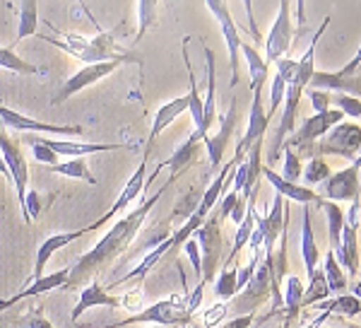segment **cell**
Wrapping results in <instances>:
<instances>
[{"instance_id":"8d00e7d4","label":"cell","mask_w":361,"mask_h":328,"mask_svg":"<svg viewBox=\"0 0 361 328\" xmlns=\"http://www.w3.org/2000/svg\"><path fill=\"white\" fill-rule=\"evenodd\" d=\"M320 312H328L330 316H333V314L359 316L361 314V300H357L354 295H340L337 300H330V302L320 304Z\"/></svg>"},{"instance_id":"5b68a950","label":"cell","mask_w":361,"mask_h":328,"mask_svg":"<svg viewBox=\"0 0 361 328\" xmlns=\"http://www.w3.org/2000/svg\"><path fill=\"white\" fill-rule=\"evenodd\" d=\"M193 239L200 246V256H202V278L200 283L207 285L214 280L217 275V268L224 263V237H222V220L219 215H209V218L202 222V227L193 234Z\"/></svg>"},{"instance_id":"d6986e66","label":"cell","mask_w":361,"mask_h":328,"mask_svg":"<svg viewBox=\"0 0 361 328\" xmlns=\"http://www.w3.org/2000/svg\"><path fill=\"white\" fill-rule=\"evenodd\" d=\"M94 307L121 309V307H126V300H123V297L111 295V292H109L106 287L99 283V280H92V283L85 285L82 292H80V300H78V304H75V309H73V314H70V319L78 321L85 312H90V309H94Z\"/></svg>"},{"instance_id":"ee69618b","label":"cell","mask_w":361,"mask_h":328,"mask_svg":"<svg viewBox=\"0 0 361 328\" xmlns=\"http://www.w3.org/2000/svg\"><path fill=\"white\" fill-rule=\"evenodd\" d=\"M183 251H185V256H188V261L193 263V271L197 275V283H200V278H202V256H200V246H197V242L193 237L188 239V242L183 244Z\"/></svg>"},{"instance_id":"f5cc1de1","label":"cell","mask_w":361,"mask_h":328,"mask_svg":"<svg viewBox=\"0 0 361 328\" xmlns=\"http://www.w3.org/2000/svg\"><path fill=\"white\" fill-rule=\"evenodd\" d=\"M352 328H361V326H352Z\"/></svg>"},{"instance_id":"11a10c76","label":"cell","mask_w":361,"mask_h":328,"mask_svg":"<svg viewBox=\"0 0 361 328\" xmlns=\"http://www.w3.org/2000/svg\"><path fill=\"white\" fill-rule=\"evenodd\" d=\"M183 328H190V326H183Z\"/></svg>"},{"instance_id":"52a82bcc","label":"cell","mask_w":361,"mask_h":328,"mask_svg":"<svg viewBox=\"0 0 361 328\" xmlns=\"http://www.w3.org/2000/svg\"><path fill=\"white\" fill-rule=\"evenodd\" d=\"M361 152V126L359 123L342 121L316 145V157L340 155L352 162Z\"/></svg>"},{"instance_id":"7c38bea8","label":"cell","mask_w":361,"mask_h":328,"mask_svg":"<svg viewBox=\"0 0 361 328\" xmlns=\"http://www.w3.org/2000/svg\"><path fill=\"white\" fill-rule=\"evenodd\" d=\"M0 157H3L5 167L10 172V181H13L15 191H17V203H20V210L25 208V198H27V186H29V164L25 160V152H22V145L17 143L15 138L5 136L0 131Z\"/></svg>"},{"instance_id":"816d5d0a","label":"cell","mask_w":361,"mask_h":328,"mask_svg":"<svg viewBox=\"0 0 361 328\" xmlns=\"http://www.w3.org/2000/svg\"><path fill=\"white\" fill-rule=\"evenodd\" d=\"M152 328H164V326H152ZM166 328H173V326H166Z\"/></svg>"},{"instance_id":"f35d334b","label":"cell","mask_w":361,"mask_h":328,"mask_svg":"<svg viewBox=\"0 0 361 328\" xmlns=\"http://www.w3.org/2000/svg\"><path fill=\"white\" fill-rule=\"evenodd\" d=\"M282 152H284V164H282V174H279V177L284 181H292V184H299L301 172H304V164H301L299 155H296L292 148H287V145L282 148Z\"/></svg>"},{"instance_id":"9a60e30c","label":"cell","mask_w":361,"mask_h":328,"mask_svg":"<svg viewBox=\"0 0 361 328\" xmlns=\"http://www.w3.org/2000/svg\"><path fill=\"white\" fill-rule=\"evenodd\" d=\"M202 140H205V138H202L197 131L190 133L188 140H185V143L180 145V148H178L176 152H173L171 157H166L164 162H159V164L154 167V172H152V174H147V179H145V191H147L149 186L154 184V179L159 177L161 169H169V172H171V179H178L180 174H183L185 169H188L190 164L195 162L197 152H200V148H202Z\"/></svg>"},{"instance_id":"bcb514c9","label":"cell","mask_w":361,"mask_h":328,"mask_svg":"<svg viewBox=\"0 0 361 328\" xmlns=\"http://www.w3.org/2000/svg\"><path fill=\"white\" fill-rule=\"evenodd\" d=\"M29 145H32L34 160H37L39 164H46V167H54V164H58V157L49 148H44V145H39V143H29Z\"/></svg>"},{"instance_id":"f6af8a7d","label":"cell","mask_w":361,"mask_h":328,"mask_svg":"<svg viewBox=\"0 0 361 328\" xmlns=\"http://www.w3.org/2000/svg\"><path fill=\"white\" fill-rule=\"evenodd\" d=\"M306 95L308 99H311V104H313V109H316V114H323V111H328V109H333L330 107V92H323V90H306Z\"/></svg>"},{"instance_id":"2e32d148","label":"cell","mask_w":361,"mask_h":328,"mask_svg":"<svg viewBox=\"0 0 361 328\" xmlns=\"http://www.w3.org/2000/svg\"><path fill=\"white\" fill-rule=\"evenodd\" d=\"M121 66H123V63L111 61V63H94V66L80 68L78 73L73 75V78L66 80V85L61 87V92H58V97L54 99V104L66 102V99L75 97L78 92H82V90H87V87H92V85H97L99 80L109 78V75L116 73V70H118Z\"/></svg>"},{"instance_id":"74e56055","label":"cell","mask_w":361,"mask_h":328,"mask_svg":"<svg viewBox=\"0 0 361 328\" xmlns=\"http://www.w3.org/2000/svg\"><path fill=\"white\" fill-rule=\"evenodd\" d=\"M330 167L328 162L323 160V157H311V160L306 162L304 172H301V181L306 184V189H311V186H320L325 179L330 177Z\"/></svg>"},{"instance_id":"83f0119b","label":"cell","mask_w":361,"mask_h":328,"mask_svg":"<svg viewBox=\"0 0 361 328\" xmlns=\"http://www.w3.org/2000/svg\"><path fill=\"white\" fill-rule=\"evenodd\" d=\"M301 261H304L306 275H311L318 268L320 261V249L313 237V222H311V205H304V225H301Z\"/></svg>"},{"instance_id":"f546056e","label":"cell","mask_w":361,"mask_h":328,"mask_svg":"<svg viewBox=\"0 0 361 328\" xmlns=\"http://www.w3.org/2000/svg\"><path fill=\"white\" fill-rule=\"evenodd\" d=\"M323 273H325V280H328L330 295H337V297L347 295V292H349V278H347L345 268H342L340 263H337L333 249H328V254H325Z\"/></svg>"},{"instance_id":"1f68e13d","label":"cell","mask_w":361,"mask_h":328,"mask_svg":"<svg viewBox=\"0 0 361 328\" xmlns=\"http://www.w3.org/2000/svg\"><path fill=\"white\" fill-rule=\"evenodd\" d=\"M49 172L54 174H61V177H68V179H78V181H85V184H97V177L92 174L90 164H87L85 157H75V160H68V162H58L54 167H49Z\"/></svg>"},{"instance_id":"8fae6325","label":"cell","mask_w":361,"mask_h":328,"mask_svg":"<svg viewBox=\"0 0 361 328\" xmlns=\"http://www.w3.org/2000/svg\"><path fill=\"white\" fill-rule=\"evenodd\" d=\"M294 41V27H292V5L282 3L277 10V17L272 22V29L265 39V63L272 66L279 58H287L289 49H292Z\"/></svg>"},{"instance_id":"d4e9b609","label":"cell","mask_w":361,"mask_h":328,"mask_svg":"<svg viewBox=\"0 0 361 328\" xmlns=\"http://www.w3.org/2000/svg\"><path fill=\"white\" fill-rule=\"evenodd\" d=\"M188 46H190V37H183L180 39V56H183V63H185V73H188V111L190 116H193V123H195V131L200 133L202 138H207L205 133V119H202V97L200 92H197V78H195V70H193V61H190V54H188Z\"/></svg>"},{"instance_id":"e575fe53","label":"cell","mask_w":361,"mask_h":328,"mask_svg":"<svg viewBox=\"0 0 361 328\" xmlns=\"http://www.w3.org/2000/svg\"><path fill=\"white\" fill-rule=\"evenodd\" d=\"M238 268H222L214 280V295L219 302H231L238 295Z\"/></svg>"},{"instance_id":"c3c4849f","label":"cell","mask_w":361,"mask_h":328,"mask_svg":"<svg viewBox=\"0 0 361 328\" xmlns=\"http://www.w3.org/2000/svg\"><path fill=\"white\" fill-rule=\"evenodd\" d=\"M253 321H255V314H241V316H236V319L226 321L222 328H250Z\"/></svg>"},{"instance_id":"f907efd6","label":"cell","mask_w":361,"mask_h":328,"mask_svg":"<svg viewBox=\"0 0 361 328\" xmlns=\"http://www.w3.org/2000/svg\"><path fill=\"white\" fill-rule=\"evenodd\" d=\"M349 295H354L357 300H361V280H357V283L352 285V290H349Z\"/></svg>"},{"instance_id":"4fadbf2b","label":"cell","mask_w":361,"mask_h":328,"mask_svg":"<svg viewBox=\"0 0 361 328\" xmlns=\"http://www.w3.org/2000/svg\"><path fill=\"white\" fill-rule=\"evenodd\" d=\"M323 191V201H333V203H354L359 201V191H361V169L357 167H345L340 172L330 174L328 179L320 184Z\"/></svg>"},{"instance_id":"4316f807","label":"cell","mask_w":361,"mask_h":328,"mask_svg":"<svg viewBox=\"0 0 361 328\" xmlns=\"http://www.w3.org/2000/svg\"><path fill=\"white\" fill-rule=\"evenodd\" d=\"M301 302H304V283L299 275H287L284 278V292H282V307H284V326L289 328L301 314Z\"/></svg>"},{"instance_id":"e0dca14e","label":"cell","mask_w":361,"mask_h":328,"mask_svg":"<svg viewBox=\"0 0 361 328\" xmlns=\"http://www.w3.org/2000/svg\"><path fill=\"white\" fill-rule=\"evenodd\" d=\"M236 123H238V104L234 99V102L229 104V111L219 119V131L214 133V136H207L202 140V145H205V150H207V157H209V167L212 169L222 167L224 150H226V145H229L231 136H234Z\"/></svg>"},{"instance_id":"ba28073f","label":"cell","mask_w":361,"mask_h":328,"mask_svg":"<svg viewBox=\"0 0 361 328\" xmlns=\"http://www.w3.org/2000/svg\"><path fill=\"white\" fill-rule=\"evenodd\" d=\"M147 162H149V157H147V155H142V162H140V167L135 169V172H133V177L128 179V184L123 186L121 196L116 198V203H114L111 208H109L106 213H104L97 222H92V225L82 227L80 232L87 234V232L102 230V227H104V225H109V222H111L118 213H126L128 205L135 203L137 198H142V193H145V179H147Z\"/></svg>"},{"instance_id":"30bf717a","label":"cell","mask_w":361,"mask_h":328,"mask_svg":"<svg viewBox=\"0 0 361 328\" xmlns=\"http://www.w3.org/2000/svg\"><path fill=\"white\" fill-rule=\"evenodd\" d=\"M0 121L8 128H13L17 133H25V136H37V133H44V136H68V138H78L85 133L82 126H54V123L46 121H37L29 119V116L20 114V111L3 107L0 104Z\"/></svg>"},{"instance_id":"7402d4cb","label":"cell","mask_w":361,"mask_h":328,"mask_svg":"<svg viewBox=\"0 0 361 328\" xmlns=\"http://www.w3.org/2000/svg\"><path fill=\"white\" fill-rule=\"evenodd\" d=\"M306 90H323V92H342V95H359L361 97V78L359 75H337V73H330V70H316L313 73L311 82H308Z\"/></svg>"},{"instance_id":"cb8c5ba5","label":"cell","mask_w":361,"mask_h":328,"mask_svg":"<svg viewBox=\"0 0 361 328\" xmlns=\"http://www.w3.org/2000/svg\"><path fill=\"white\" fill-rule=\"evenodd\" d=\"M80 237H82V232H80V230L78 232H61V234H51V237H46L44 244L39 246V251H37V259H34V271H32V275H29L25 287L37 283V280H42L44 278V268H46V263L51 261V256H54L58 249H66L68 244H73L75 239H80Z\"/></svg>"},{"instance_id":"d590c367","label":"cell","mask_w":361,"mask_h":328,"mask_svg":"<svg viewBox=\"0 0 361 328\" xmlns=\"http://www.w3.org/2000/svg\"><path fill=\"white\" fill-rule=\"evenodd\" d=\"M0 68L13 70V73H20V75H39L42 73L34 63H29V61H25V58L17 56L15 49H10V46H0Z\"/></svg>"},{"instance_id":"7dc6e473","label":"cell","mask_w":361,"mask_h":328,"mask_svg":"<svg viewBox=\"0 0 361 328\" xmlns=\"http://www.w3.org/2000/svg\"><path fill=\"white\" fill-rule=\"evenodd\" d=\"M359 68H361V46H359V51L352 56V61L345 63L340 70H337V75H345V78H349V75H357L359 73Z\"/></svg>"},{"instance_id":"8992f818","label":"cell","mask_w":361,"mask_h":328,"mask_svg":"<svg viewBox=\"0 0 361 328\" xmlns=\"http://www.w3.org/2000/svg\"><path fill=\"white\" fill-rule=\"evenodd\" d=\"M359 215L361 205L359 201L349 203V210L345 213V227H342L340 249L335 251V259L345 268L347 278H357L359 275Z\"/></svg>"},{"instance_id":"603a6c76","label":"cell","mask_w":361,"mask_h":328,"mask_svg":"<svg viewBox=\"0 0 361 328\" xmlns=\"http://www.w3.org/2000/svg\"><path fill=\"white\" fill-rule=\"evenodd\" d=\"M260 174H263V177L270 181L277 196H282L287 203L294 201V203H301V205H318V201H320V196H318L316 191L306 189V186H301V184H292V181H284L275 172V169L267 167V164H263V172H260Z\"/></svg>"},{"instance_id":"ffe728a7","label":"cell","mask_w":361,"mask_h":328,"mask_svg":"<svg viewBox=\"0 0 361 328\" xmlns=\"http://www.w3.org/2000/svg\"><path fill=\"white\" fill-rule=\"evenodd\" d=\"M188 95H180L176 99H171V102L161 104L159 109H157L154 119H152V128H149V136H147V145H145V155H152V148L157 143V138H159V133H164L169 126H171L173 121L178 119V116H183L185 111H188Z\"/></svg>"},{"instance_id":"44dd1931","label":"cell","mask_w":361,"mask_h":328,"mask_svg":"<svg viewBox=\"0 0 361 328\" xmlns=\"http://www.w3.org/2000/svg\"><path fill=\"white\" fill-rule=\"evenodd\" d=\"M68 278H70L68 268L44 275V278L37 280V283H32V285L22 287V290H17L13 297H8V300H0V312H5V309L15 307V304L22 302V300H29V297H39V295H46V292H54V290H58V287H63V290H66Z\"/></svg>"},{"instance_id":"484cf974","label":"cell","mask_w":361,"mask_h":328,"mask_svg":"<svg viewBox=\"0 0 361 328\" xmlns=\"http://www.w3.org/2000/svg\"><path fill=\"white\" fill-rule=\"evenodd\" d=\"M202 51H205V66H207V95L202 99V119H205V133L209 136V128L214 126V119H217V95H214V90H217V58H214V51L209 49V46H202Z\"/></svg>"},{"instance_id":"60d3db41","label":"cell","mask_w":361,"mask_h":328,"mask_svg":"<svg viewBox=\"0 0 361 328\" xmlns=\"http://www.w3.org/2000/svg\"><path fill=\"white\" fill-rule=\"evenodd\" d=\"M137 15H140V27L135 32V41H140L147 34V29L154 25L157 15H159V5L157 3H140L137 5Z\"/></svg>"},{"instance_id":"db71d44e","label":"cell","mask_w":361,"mask_h":328,"mask_svg":"<svg viewBox=\"0 0 361 328\" xmlns=\"http://www.w3.org/2000/svg\"><path fill=\"white\" fill-rule=\"evenodd\" d=\"M320 328H328V326H320Z\"/></svg>"},{"instance_id":"7bdbcfd3","label":"cell","mask_w":361,"mask_h":328,"mask_svg":"<svg viewBox=\"0 0 361 328\" xmlns=\"http://www.w3.org/2000/svg\"><path fill=\"white\" fill-rule=\"evenodd\" d=\"M229 314V302H217L202 314V328H214L219 321H224V316Z\"/></svg>"},{"instance_id":"7a4b0ae2","label":"cell","mask_w":361,"mask_h":328,"mask_svg":"<svg viewBox=\"0 0 361 328\" xmlns=\"http://www.w3.org/2000/svg\"><path fill=\"white\" fill-rule=\"evenodd\" d=\"M49 25V20H44ZM51 29L56 32V37H44L42 34V41L46 44L56 46V49L66 51L68 56L78 58V61H85L87 66H94V63H111V61H118V63H142V58L133 51L123 49L118 46L116 41L114 32H102L97 29V37L87 39V37H80V34H73V32H61L58 27L49 25Z\"/></svg>"},{"instance_id":"6da1fadb","label":"cell","mask_w":361,"mask_h":328,"mask_svg":"<svg viewBox=\"0 0 361 328\" xmlns=\"http://www.w3.org/2000/svg\"><path fill=\"white\" fill-rule=\"evenodd\" d=\"M176 184V179L169 177L166 184L159 186V191L154 193V196H149L147 201L140 203V208H135L133 213H128L126 218H121L116 225L104 234L99 242L92 246L90 251L80 259L75 266H70V278H68V285L66 290H75V287H82L85 283L90 285L92 280H97L99 273H104L109 266L121 259V254H126L128 249H130V244L137 239L140 230H142L145 220L149 218V213L154 210V205L159 203V198L164 196V193L171 189V186Z\"/></svg>"},{"instance_id":"f1b7e54d","label":"cell","mask_w":361,"mask_h":328,"mask_svg":"<svg viewBox=\"0 0 361 328\" xmlns=\"http://www.w3.org/2000/svg\"><path fill=\"white\" fill-rule=\"evenodd\" d=\"M241 54L248 63V75H250V92H263V85L270 80V66L265 63L263 54L255 46H250L248 41L241 44Z\"/></svg>"},{"instance_id":"b9f144b4","label":"cell","mask_w":361,"mask_h":328,"mask_svg":"<svg viewBox=\"0 0 361 328\" xmlns=\"http://www.w3.org/2000/svg\"><path fill=\"white\" fill-rule=\"evenodd\" d=\"M284 92H287V80L275 73V78H272V87H270V109H267V119H272L275 111L282 107Z\"/></svg>"},{"instance_id":"3957f363","label":"cell","mask_w":361,"mask_h":328,"mask_svg":"<svg viewBox=\"0 0 361 328\" xmlns=\"http://www.w3.org/2000/svg\"><path fill=\"white\" fill-rule=\"evenodd\" d=\"M190 321H193V316L188 314V292H183V295H173V297H169V300L149 304V307L140 309L137 314H130L123 321H116V324H109L102 328H126L133 324L183 328V326H190Z\"/></svg>"},{"instance_id":"9c48e42d","label":"cell","mask_w":361,"mask_h":328,"mask_svg":"<svg viewBox=\"0 0 361 328\" xmlns=\"http://www.w3.org/2000/svg\"><path fill=\"white\" fill-rule=\"evenodd\" d=\"M205 8L214 15V20L222 27V37L226 44V51H229V66H231V87L238 85V63H241V32H238L234 17H231V10L226 3H219V0H207Z\"/></svg>"},{"instance_id":"681fc988","label":"cell","mask_w":361,"mask_h":328,"mask_svg":"<svg viewBox=\"0 0 361 328\" xmlns=\"http://www.w3.org/2000/svg\"><path fill=\"white\" fill-rule=\"evenodd\" d=\"M27 328H54V324L44 314H32L27 319Z\"/></svg>"},{"instance_id":"5bb4252c","label":"cell","mask_w":361,"mask_h":328,"mask_svg":"<svg viewBox=\"0 0 361 328\" xmlns=\"http://www.w3.org/2000/svg\"><path fill=\"white\" fill-rule=\"evenodd\" d=\"M25 143H39L44 148H49L56 157H70V160L97 155V152H114L128 148L123 143H75V140H56L44 136H25Z\"/></svg>"},{"instance_id":"ac0fdd59","label":"cell","mask_w":361,"mask_h":328,"mask_svg":"<svg viewBox=\"0 0 361 328\" xmlns=\"http://www.w3.org/2000/svg\"><path fill=\"white\" fill-rule=\"evenodd\" d=\"M267 126H270V119H267V111L263 107V92H253V104H250V111H248V128H246V133H243L241 143L236 145V157L246 160L248 150L253 148L255 143L265 140Z\"/></svg>"},{"instance_id":"d6a6232c","label":"cell","mask_w":361,"mask_h":328,"mask_svg":"<svg viewBox=\"0 0 361 328\" xmlns=\"http://www.w3.org/2000/svg\"><path fill=\"white\" fill-rule=\"evenodd\" d=\"M39 29V5L37 3H22L20 8V25H17V37L15 41L10 44V49H15L20 41H25L27 37H34Z\"/></svg>"},{"instance_id":"277c9868","label":"cell","mask_w":361,"mask_h":328,"mask_svg":"<svg viewBox=\"0 0 361 328\" xmlns=\"http://www.w3.org/2000/svg\"><path fill=\"white\" fill-rule=\"evenodd\" d=\"M345 116L340 114L337 109H328L323 111V114H313L308 116V119L301 123L299 131H294L292 138H287V148H292L296 155H299V160H311V157H316V145L320 138H325L330 131L337 126V123H342ZM282 145V148H284Z\"/></svg>"},{"instance_id":"836d02e7","label":"cell","mask_w":361,"mask_h":328,"mask_svg":"<svg viewBox=\"0 0 361 328\" xmlns=\"http://www.w3.org/2000/svg\"><path fill=\"white\" fill-rule=\"evenodd\" d=\"M330 297V287H328V280H325V273L323 271H313L308 275V285H304V302H301V309L311 307V304H320Z\"/></svg>"},{"instance_id":"4dcf8cb0","label":"cell","mask_w":361,"mask_h":328,"mask_svg":"<svg viewBox=\"0 0 361 328\" xmlns=\"http://www.w3.org/2000/svg\"><path fill=\"white\" fill-rule=\"evenodd\" d=\"M318 208L325 210V218H328V239H330V249L337 251L340 249V239H342V227H345V210L340 208V203L333 201H318Z\"/></svg>"},{"instance_id":"ab89813d","label":"cell","mask_w":361,"mask_h":328,"mask_svg":"<svg viewBox=\"0 0 361 328\" xmlns=\"http://www.w3.org/2000/svg\"><path fill=\"white\" fill-rule=\"evenodd\" d=\"M330 107L340 111L342 116H349V119H361V99L342 95V92H335L330 97Z\"/></svg>"}]
</instances>
